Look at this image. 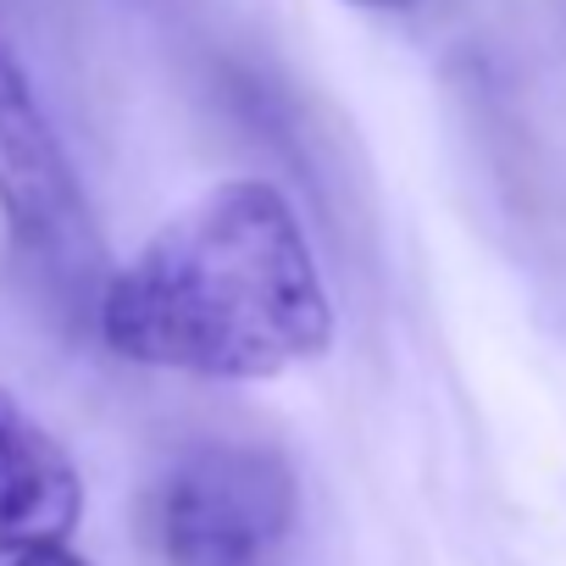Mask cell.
Instances as JSON below:
<instances>
[{"label":"cell","instance_id":"1","mask_svg":"<svg viewBox=\"0 0 566 566\" xmlns=\"http://www.w3.org/2000/svg\"><path fill=\"white\" fill-rule=\"evenodd\" d=\"M101 345L145 373L272 384L339 339L317 244L272 178H222L172 211L95 290Z\"/></svg>","mask_w":566,"mask_h":566},{"label":"cell","instance_id":"2","mask_svg":"<svg viewBox=\"0 0 566 566\" xmlns=\"http://www.w3.org/2000/svg\"><path fill=\"white\" fill-rule=\"evenodd\" d=\"M295 516L301 483L261 444H189L150 489V544L167 566H272Z\"/></svg>","mask_w":566,"mask_h":566},{"label":"cell","instance_id":"3","mask_svg":"<svg viewBox=\"0 0 566 566\" xmlns=\"http://www.w3.org/2000/svg\"><path fill=\"white\" fill-rule=\"evenodd\" d=\"M0 228L51 295L78 301L101 290V239L84 184L7 40H0Z\"/></svg>","mask_w":566,"mask_h":566},{"label":"cell","instance_id":"4","mask_svg":"<svg viewBox=\"0 0 566 566\" xmlns=\"http://www.w3.org/2000/svg\"><path fill=\"white\" fill-rule=\"evenodd\" d=\"M90 489L73 450L0 384V560L73 544Z\"/></svg>","mask_w":566,"mask_h":566},{"label":"cell","instance_id":"5","mask_svg":"<svg viewBox=\"0 0 566 566\" xmlns=\"http://www.w3.org/2000/svg\"><path fill=\"white\" fill-rule=\"evenodd\" d=\"M7 566H95V560L78 555L73 544H51V549H29V555H18V560H7Z\"/></svg>","mask_w":566,"mask_h":566},{"label":"cell","instance_id":"6","mask_svg":"<svg viewBox=\"0 0 566 566\" xmlns=\"http://www.w3.org/2000/svg\"><path fill=\"white\" fill-rule=\"evenodd\" d=\"M339 7H356V12H406L417 0H339Z\"/></svg>","mask_w":566,"mask_h":566}]
</instances>
